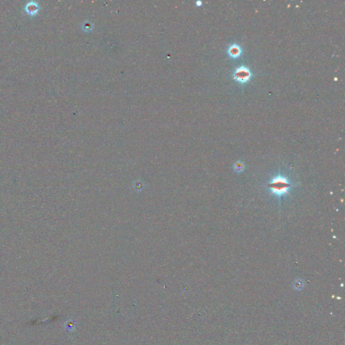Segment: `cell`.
I'll return each instance as SVG.
<instances>
[{"instance_id": "6da1fadb", "label": "cell", "mask_w": 345, "mask_h": 345, "mask_svg": "<svg viewBox=\"0 0 345 345\" xmlns=\"http://www.w3.org/2000/svg\"><path fill=\"white\" fill-rule=\"evenodd\" d=\"M291 183L285 177L279 175L273 178L268 183V187L270 189L272 194L276 195L280 200V197L287 194Z\"/></svg>"}, {"instance_id": "7a4b0ae2", "label": "cell", "mask_w": 345, "mask_h": 345, "mask_svg": "<svg viewBox=\"0 0 345 345\" xmlns=\"http://www.w3.org/2000/svg\"><path fill=\"white\" fill-rule=\"evenodd\" d=\"M251 78V71L245 66H241L237 68L234 73V78L238 82L245 84L250 80Z\"/></svg>"}, {"instance_id": "3957f363", "label": "cell", "mask_w": 345, "mask_h": 345, "mask_svg": "<svg viewBox=\"0 0 345 345\" xmlns=\"http://www.w3.org/2000/svg\"><path fill=\"white\" fill-rule=\"evenodd\" d=\"M40 7L39 3L36 2H29L25 6L24 10L30 16H35L39 12Z\"/></svg>"}, {"instance_id": "277c9868", "label": "cell", "mask_w": 345, "mask_h": 345, "mask_svg": "<svg viewBox=\"0 0 345 345\" xmlns=\"http://www.w3.org/2000/svg\"><path fill=\"white\" fill-rule=\"evenodd\" d=\"M241 49L239 47V46L234 44L231 45L229 49V55L233 58H237L241 56Z\"/></svg>"}, {"instance_id": "5b68a950", "label": "cell", "mask_w": 345, "mask_h": 345, "mask_svg": "<svg viewBox=\"0 0 345 345\" xmlns=\"http://www.w3.org/2000/svg\"><path fill=\"white\" fill-rule=\"evenodd\" d=\"M233 169L234 170L237 172H242L243 170H244V165L243 163L240 162V161H238L235 164L234 166H233Z\"/></svg>"}]
</instances>
